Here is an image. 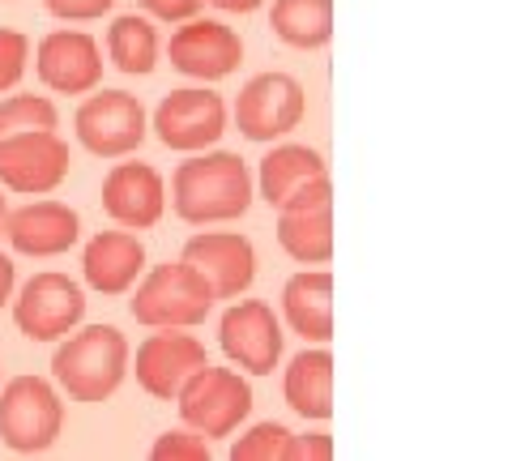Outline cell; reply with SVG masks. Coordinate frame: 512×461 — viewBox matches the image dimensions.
I'll return each instance as SVG.
<instances>
[{"label":"cell","mask_w":512,"mask_h":461,"mask_svg":"<svg viewBox=\"0 0 512 461\" xmlns=\"http://www.w3.org/2000/svg\"><path fill=\"white\" fill-rule=\"evenodd\" d=\"M171 205L175 214L192 227H210V222H235L252 205V171L239 154L214 150L188 158L171 176Z\"/></svg>","instance_id":"1"},{"label":"cell","mask_w":512,"mask_h":461,"mask_svg":"<svg viewBox=\"0 0 512 461\" xmlns=\"http://www.w3.org/2000/svg\"><path fill=\"white\" fill-rule=\"evenodd\" d=\"M56 385L69 393V402H107L128 376V342L116 325H86L64 333L52 359Z\"/></svg>","instance_id":"2"},{"label":"cell","mask_w":512,"mask_h":461,"mask_svg":"<svg viewBox=\"0 0 512 461\" xmlns=\"http://www.w3.org/2000/svg\"><path fill=\"white\" fill-rule=\"evenodd\" d=\"M133 321L150 329H192L201 325L214 308V291L188 261L154 265L146 278L133 282Z\"/></svg>","instance_id":"3"},{"label":"cell","mask_w":512,"mask_h":461,"mask_svg":"<svg viewBox=\"0 0 512 461\" xmlns=\"http://www.w3.org/2000/svg\"><path fill=\"white\" fill-rule=\"evenodd\" d=\"M175 402H180L184 427H192V432L205 436V440L231 436L235 427L252 415L248 380L231 368H210V363L184 380V389L175 393Z\"/></svg>","instance_id":"4"},{"label":"cell","mask_w":512,"mask_h":461,"mask_svg":"<svg viewBox=\"0 0 512 461\" xmlns=\"http://www.w3.org/2000/svg\"><path fill=\"white\" fill-rule=\"evenodd\" d=\"M64 427V402L43 376H18L0 389V440L13 453H43L52 449Z\"/></svg>","instance_id":"5"},{"label":"cell","mask_w":512,"mask_h":461,"mask_svg":"<svg viewBox=\"0 0 512 461\" xmlns=\"http://www.w3.org/2000/svg\"><path fill=\"white\" fill-rule=\"evenodd\" d=\"M150 133L146 107L137 94L103 90L77 107V141L99 158H128Z\"/></svg>","instance_id":"6"},{"label":"cell","mask_w":512,"mask_h":461,"mask_svg":"<svg viewBox=\"0 0 512 461\" xmlns=\"http://www.w3.org/2000/svg\"><path fill=\"white\" fill-rule=\"evenodd\" d=\"M82 316H86L82 286L64 274H52V269L35 274L22 286V295L13 299V321H18V329L30 342H60L64 333L82 325Z\"/></svg>","instance_id":"7"},{"label":"cell","mask_w":512,"mask_h":461,"mask_svg":"<svg viewBox=\"0 0 512 461\" xmlns=\"http://www.w3.org/2000/svg\"><path fill=\"white\" fill-rule=\"evenodd\" d=\"M69 176V146L56 137V129H35L0 141V184L22 197L56 193Z\"/></svg>","instance_id":"8"},{"label":"cell","mask_w":512,"mask_h":461,"mask_svg":"<svg viewBox=\"0 0 512 461\" xmlns=\"http://www.w3.org/2000/svg\"><path fill=\"white\" fill-rule=\"evenodd\" d=\"M303 86L291 73H261L239 90L235 99V129L248 141H274L299 129L303 120Z\"/></svg>","instance_id":"9"},{"label":"cell","mask_w":512,"mask_h":461,"mask_svg":"<svg viewBox=\"0 0 512 461\" xmlns=\"http://www.w3.org/2000/svg\"><path fill=\"white\" fill-rule=\"evenodd\" d=\"M154 133L167 150L197 154L227 133V103L214 90H171L154 111Z\"/></svg>","instance_id":"10"},{"label":"cell","mask_w":512,"mask_h":461,"mask_svg":"<svg viewBox=\"0 0 512 461\" xmlns=\"http://www.w3.org/2000/svg\"><path fill=\"white\" fill-rule=\"evenodd\" d=\"M222 351L235 368H244L252 376H269L282 359V325L269 304L261 299H239V304L227 308L218 325Z\"/></svg>","instance_id":"11"},{"label":"cell","mask_w":512,"mask_h":461,"mask_svg":"<svg viewBox=\"0 0 512 461\" xmlns=\"http://www.w3.org/2000/svg\"><path fill=\"white\" fill-rule=\"evenodd\" d=\"M39 82L56 94H90L103 82V47L86 30H52L35 52Z\"/></svg>","instance_id":"12"},{"label":"cell","mask_w":512,"mask_h":461,"mask_svg":"<svg viewBox=\"0 0 512 461\" xmlns=\"http://www.w3.org/2000/svg\"><path fill=\"white\" fill-rule=\"evenodd\" d=\"M205 363H210V355H205V346L192 338V333L158 329L137 346L133 372H137V385L150 397H158V402H175V393L184 389V380L197 368H205Z\"/></svg>","instance_id":"13"},{"label":"cell","mask_w":512,"mask_h":461,"mask_svg":"<svg viewBox=\"0 0 512 461\" xmlns=\"http://www.w3.org/2000/svg\"><path fill=\"white\" fill-rule=\"evenodd\" d=\"M167 56L184 77L222 82V77H231L239 69V60H244V43H239V35L231 26L210 22V18H188L171 35Z\"/></svg>","instance_id":"14"},{"label":"cell","mask_w":512,"mask_h":461,"mask_svg":"<svg viewBox=\"0 0 512 461\" xmlns=\"http://www.w3.org/2000/svg\"><path fill=\"white\" fill-rule=\"evenodd\" d=\"M184 261L210 282L214 299H239L256 278V248L235 231H201L184 244Z\"/></svg>","instance_id":"15"},{"label":"cell","mask_w":512,"mask_h":461,"mask_svg":"<svg viewBox=\"0 0 512 461\" xmlns=\"http://www.w3.org/2000/svg\"><path fill=\"white\" fill-rule=\"evenodd\" d=\"M103 210L128 231H146L167 210V184L150 163H116L103 180Z\"/></svg>","instance_id":"16"},{"label":"cell","mask_w":512,"mask_h":461,"mask_svg":"<svg viewBox=\"0 0 512 461\" xmlns=\"http://www.w3.org/2000/svg\"><path fill=\"white\" fill-rule=\"evenodd\" d=\"M5 235L22 257H60L77 244L82 218L64 201H30L5 218Z\"/></svg>","instance_id":"17"},{"label":"cell","mask_w":512,"mask_h":461,"mask_svg":"<svg viewBox=\"0 0 512 461\" xmlns=\"http://www.w3.org/2000/svg\"><path fill=\"white\" fill-rule=\"evenodd\" d=\"M146 269V248L133 231H99L94 240L86 244V257H82V274L99 295H128L133 282L141 278Z\"/></svg>","instance_id":"18"},{"label":"cell","mask_w":512,"mask_h":461,"mask_svg":"<svg viewBox=\"0 0 512 461\" xmlns=\"http://www.w3.org/2000/svg\"><path fill=\"white\" fill-rule=\"evenodd\" d=\"M282 312L303 342L325 346L333 338V274L329 269H303L286 282Z\"/></svg>","instance_id":"19"},{"label":"cell","mask_w":512,"mask_h":461,"mask_svg":"<svg viewBox=\"0 0 512 461\" xmlns=\"http://www.w3.org/2000/svg\"><path fill=\"white\" fill-rule=\"evenodd\" d=\"M282 393H286V406H291L299 419H329L333 415V355L325 346L299 351L291 359Z\"/></svg>","instance_id":"20"},{"label":"cell","mask_w":512,"mask_h":461,"mask_svg":"<svg viewBox=\"0 0 512 461\" xmlns=\"http://www.w3.org/2000/svg\"><path fill=\"white\" fill-rule=\"evenodd\" d=\"M325 171H329V167H325V158H320L316 150L286 141V146H274V150L261 158V176H256V188H261V197L278 210V205L291 197L303 180L325 176Z\"/></svg>","instance_id":"21"},{"label":"cell","mask_w":512,"mask_h":461,"mask_svg":"<svg viewBox=\"0 0 512 461\" xmlns=\"http://www.w3.org/2000/svg\"><path fill=\"white\" fill-rule=\"evenodd\" d=\"M278 244L299 265L333 257V210H278Z\"/></svg>","instance_id":"22"},{"label":"cell","mask_w":512,"mask_h":461,"mask_svg":"<svg viewBox=\"0 0 512 461\" xmlns=\"http://www.w3.org/2000/svg\"><path fill=\"white\" fill-rule=\"evenodd\" d=\"M269 26L282 43L312 52L333 39V0H274Z\"/></svg>","instance_id":"23"},{"label":"cell","mask_w":512,"mask_h":461,"mask_svg":"<svg viewBox=\"0 0 512 461\" xmlns=\"http://www.w3.org/2000/svg\"><path fill=\"white\" fill-rule=\"evenodd\" d=\"M107 56L111 65L128 77H146L158 65V30L141 13H124L107 30Z\"/></svg>","instance_id":"24"},{"label":"cell","mask_w":512,"mask_h":461,"mask_svg":"<svg viewBox=\"0 0 512 461\" xmlns=\"http://www.w3.org/2000/svg\"><path fill=\"white\" fill-rule=\"evenodd\" d=\"M35 129H56V103L43 94H13L0 103V141L35 133Z\"/></svg>","instance_id":"25"},{"label":"cell","mask_w":512,"mask_h":461,"mask_svg":"<svg viewBox=\"0 0 512 461\" xmlns=\"http://www.w3.org/2000/svg\"><path fill=\"white\" fill-rule=\"evenodd\" d=\"M291 436L282 423H256L231 444V461H286L291 457Z\"/></svg>","instance_id":"26"},{"label":"cell","mask_w":512,"mask_h":461,"mask_svg":"<svg viewBox=\"0 0 512 461\" xmlns=\"http://www.w3.org/2000/svg\"><path fill=\"white\" fill-rule=\"evenodd\" d=\"M26 60H30V39L22 35V30L0 26V94L22 82Z\"/></svg>","instance_id":"27"},{"label":"cell","mask_w":512,"mask_h":461,"mask_svg":"<svg viewBox=\"0 0 512 461\" xmlns=\"http://www.w3.org/2000/svg\"><path fill=\"white\" fill-rule=\"evenodd\" d=\"M150 457L154 461H205L210 457V440L197 436L192 427H184V432H163L154 440Z\"/></svg>","instance_id":"28"},{"label":"cell","mask_w":512,"mask_h":461,"mask_svg":"<svg viewBox=\"0 0 512 461\" xmlns=\"http://www.w3.org/2000/svg\"><path fill=\"white\" fill-rule=\"evenodd\" d=\"M278 210H333V184H329V171H325V176L303 180L295 193L278 205Z\"/></svg>","instance_id":"29"},{"label":"cell","mask_w":512,"mask_h":461,"mask_svg":"<svg viewBox=\"0 0 512 461\" xmlns=\"http://www.w3.org/2000/svg\"><path fill=\"white\" fill-rule=\"evenodd\" d=\"M43 5H47V13H56L64 22H94V18H103L116 0H43Z\"/></svg>","instance_id":"30"},{"label":"cell","mask_w":512,"mask_h":461,"mask_svg":"<svg viewBox=\"0 0 512 461\" xmlns=\"http://www.w3.org/2000/svg\"><path fill=\"white\" fill-rule=\"evenodd\" d=\"M137 5L158 22H188L201 13V0H137Z\"/></svg>","instance_id":"31"},{"label":"cell","mask_w":512,"mask_h":461,"mask_svg":"<svg viewBox=\"0 0 512 461\" xmlns=\"http://www.w3.org/2000/svg\"><path fill=\"white\" fill-rule=\"evenodd\" d=\"M329 457H333V440L325 432L291 436V457L286 461H329Z\"/></svg>","instance_id":"32"},{"label":"cell","mask_w":512,"mask_h":461,"mask_svg":"<svg viewBox=\"0 0 512 461\" xmlns=\"http://www.w3.org/2000/svg\"><path fill=\"white\" fill-rule=\"evenodd\" d=\"M201 5H214L222 13H252V9H261L265 0H201Z\"/></svg>","instance_id":"33"},{"label":"cell","mask_w":512,"mask_h":461,"mask_svg":"<svg viewBox=\"0 0 512 461\" xmlns=\"http://www.w3.org/2000/svg\"><path fill=\"white\" fill-rule=\"evenodd\" d=\"M13 299V261L0 252V308H5Z\"/></svg>","instance_id":"34"},{"label":"cell","mask_w":512,"mask_h":461,"mask_svg":"<svg viewBox=\"0 0 512 461\" xmlns=\"http://www.w3.org/2000/svg\"><path fill=\"white\" fill-rule=\"evenodd\" d=\"M5 218H9V205H5V197H0V235H5Z\"/></svg>","instance_id":"35"}]
</instances>
